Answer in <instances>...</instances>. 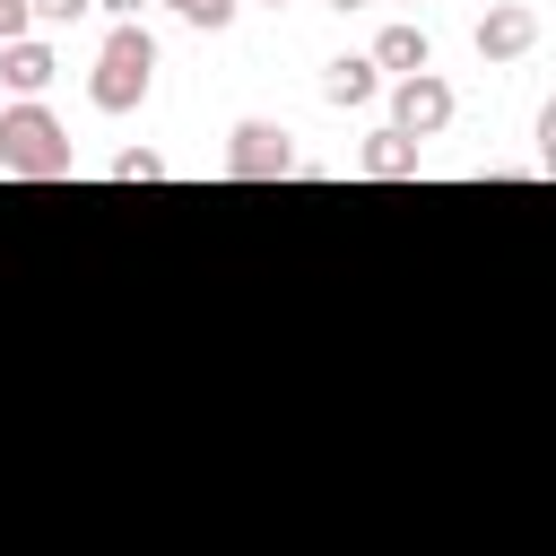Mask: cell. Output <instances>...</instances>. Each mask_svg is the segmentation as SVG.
Returning a JSON list of instances; mask_svg holds the SVG:
<instances>
[{
  "mask_svg": "<svg viewBox=\"0 0 556 556\" xmlns=\"http://www.w3.org/2000/svg\"><path fill=\"white\" fill-rule=\"evenodd\" d=\"M374 87H382V70H374V61H330V70H321V96H330L339 113L374 104Z\"/></svg>",
  "mask_w": 556,
  "mask_h": 556,
  "instance_id": "obj_9",
  "label": "cell"
},
{
  "mask_svg": "<svg viewBox=\"0 0 556 556\" xmlns=\"http://www.w3.org/2000/svg\"><path fill=\"white\" fill-rule=\"evenodd\" d=\"M0 174L61 182V174H70V130H61L43 104H9V113H0Z\"/></svg>",
  "mask_w": 556,
  "mask_h": 556,
  "instance_id": "obj_2",
  "label": "cell"
},
{
  "mask_svg": "<svg viewBox=\"0 0 556 556\" xmlns=\"http://www.w3.org/2000/svg\"><path fill=\"white\" fill-rule=\"evenodd\" d=\"M96 9H104V17H113V26H122V17H139V9H148V0H96Z\"/></svg>",
  "mask_w": 556,
  "mask_h": 556,
  "instance_id": "obj_14",
  "label": "cell"
},
{
  "mask_svg": "<svg viewBox=\"0 0 556 556\" xmlns=\"http://www.w3.org/2000/svg\"><path fill=\"white\" fill-rule=\"evenodd\" d=\"M469 43H478V61H530L539 52V9L530 0H495Z\"/></svg>",
  "mask_w": 556,
  "mask_h": 556,
  "instance_id": "obj_5",
  "label": "cell"
},
{
  "mask_svg": "<svg viewBox=\"0 0 556 556\" xmlns=\"http://www.w3.org/2000/svg\"><path fill=\"white\" fill-rule=\"evenodd\" d=\"M87 9H96V0H26V17H35V26H78Z\"/></svg>",
  "mask_w": 556,
  "mask_h": 556,
  "instance_id": "obj_12",
  "label": "cell"
},
{
  "mask_svg": "<svg viewBox=\"0 0 556 556\" xmlns=\"http://www.w3.org/2000/svg\"><path fill=\"white\" fill-rule=\"evenodd\" d=\"M156 174H165L156 148H122V156H113V182H156Z\"/></svg>",
  "mask_w": 556,
  "mask_h": 556,
  "instance_id": "obj_11",
  "label": "cell"
},
{
  "mask_svg": "<svg viewBox=\"0 0 556 556\" xmlns=\"http://www.w3.org/2000/svg\"><path fill=\"white\" fill-rule=\"evenodd\" d=\"M226 174H235V182H278V174H295L287 130H278V122H235V130H226Z\"/></svg>",
  "mask_w": 556,
  "mask_h": 556,
  "instance_id": "obj_4",
  "label": "cell"
},
{
  "mask_svg": "<svg viewBox=\"0 0 556 556\" xmlns=\"http://www.w3.org/2000/svg\"><path fill=\"white\" fill-rule=\"evenodd\" d=\"M26 26H35V17H26V0H0V43H17Z\"/></svg>",
  "mask_w": 556,
  "mask_h": 556,
  "instance_id": "obj_13",
  "label": "cell"
},
{
  "mask_svg": "<svg viewBox=\"0 0 556 556\" xmlns=\"http://www.w3.org/2000/svg\"><path fill=\"white\" fill-rule=\"evenodd\" d=\"M148 87H156V35H148L139 17H122V26L104 35L96 70H87V104H96V113H130Z\"/></svg>",
  "mask_w": 556,
  "mask_h": 556,
  "instance_id": "obj_1",
  "label": "cell"
},
{
  "mask_svg": "<svg viewBox=\"0 0 556 556\" xmlns=\"http://www.w3.org/2000/svg\"><path fill=\"white\" fill-rule=\"evenodd\" d=\"M365 61L391 70V78H417V70H434V43H426V26H382Z\"/></svg>",
  "mask_w": 556,
  "mask_h": 556,
  "instance_id": "obj_7",
  "label": "cell"
},
{
  "mask_svg": "<svg viewBox=\"0 0 556 556\" xmlns=\"http://www.w3.org/2000/svg\"><path fill=\"white\" fill-rule=\"evenodd\" d=\"M356 174H365V182H408V174H417V139H400V130L382 122V130L356 148Z\"/></svg>",
  "mask_w": 556,
  "mask_h": 556,
  "instance_id": "obj_8",
  "label": "cell"
},
{
  "mask_svg": "<svg viewBox=\"0 0 556 556\" xmlns=\"http://www.w3.org/2000/svg\"><path fill=\"white\" fill-rule=\"evenodd\" d=\"M165 9H174L182 26H208V35H217V26H226V17L243 9V0H165Z\"/></svg>",
  "mask_w": 556,
  "mask_h": 556,
  "instance_id": "obj_10",
  "label": "cell"
},
{
  "mask_svg": "<svg viewBox=\"0 0 556 556\" xmlns=\"http://www.w3.org/2000/svg\"><path fill=\"white\" fill-rule=\"evenodd\" d=\"M452 113H460V96H452V78H434V70H417V78H400L391 87V130L400 139H443L452 130Z\"/></svg>",
  "mask_w": 556,
  "mask_h": 556,
  "instance_id": "obj_3",
  "label": "cell"
},
{
  "mask_svg": "<svg viewBox=\"0 0 556 556\" xmlns=\"http://www.w3.org/2000/svg\"><path fill=\"white\" fill-rule=\"evenodd\" d=\"M321 9H365V0H321Z\"/></svg>",
  "mask_w": 556,
  "mask_h": 556,
  "instance_id": "obj_15",
  "label": "cell"
},
{
  "mask_svg": "<svg viewBox=\"0 0 556 556\" xmlns=\"http://www.w3.org/2000/svg\"><path fill=\"white\" fill-rule=\"evenodd\" d=\"M0 78L17 87V104H35V96L61 78V52H52L43 35H17V43H0Z\"/></svg>",
  "mask_w": 556,
  "mask_h": 556,
  "instance_id": "obj_6",
  "label": "cell"
},
{
  "mask_svg": "<svg viewBox=\"0 0 556 556\" xmlns=\"http://www.w3.org/2000/svg\"><path fill=\"white\" fill-rule=\"evenodd\" d=\"M269 9H287V0H269Z\"/></svg>",
  "mask_w": 556,
  "mask_h": 556,
  "instance_id": "obj_16",
  "label": "cell"
}]
</instances>
